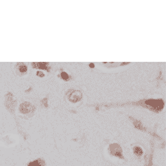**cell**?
Returning a JSON list of instances; mask_svg holds the SVG:
<instances>
[{
  "label": "cell",
  "mask_w": 166,
  "mask_h": 166,
  "mask_svg": "<svg viewBox=\"0 0 166 166\" xmlns=\"http://www.w3.org/2000/svg\"><path fill=\"white\" fill-rule=\"evenodd\" d=\"M134 152L135 154L138 156H141L143 154V150L140 147L137 146V147H135L134 148Z\"/></svg>",
  "instance_id": "3957f363"
},
{
  "label": "cell",
  "mask_w": 166,
  "mask_h": 166,
  "mask_svg": "<svg viewBox=\"0 0 166 166\" xmlns=\"http://www.w3.org/2000/svg\"><path fill=\"white\" fill-rule=\"evenodd\" d=\"M152 161L151 159H150L149 160H148V161L146 163V164L145 165V166H152Z\"/></svg>",
  "instance_id": "5b68a950"
},
{
  "label": "cell",
  "mask_w": 166,
  "mask_h": 166,
  "mask_svg": "<svg viewBox=\"0 0 166 166\" xmlns=\"http://www.w3.org/2000/svg\"><path fill=\"white\" fill-rule=\"evenodd\" d=\"M27 71V67L26 66H25L24 64H22V67L21 66L20 67V71L21 72H25Z\"/></svg>",
  "instance_id": "277c9868"
},
{
  "label": "cell",
  "mask_w": 166,
  "mask_h": 166,
  "mask_svg": "<svg viewBox=\"0 0 166 166\" xmlns=\"http://www.w3.org/2000/svg\"><path fill=\"white\" fill-rule=\"evenodd\" d=\"M28 166H44V161L40 160H34L30 162L28 164Z\"/></svg>",
  "instance_id": "7a4b0ae2"
},
{
  "label": "cell",
  "mask_w": 166,
  "mask_h": 166,
  "mask_svg": "<svg viewBox=\"0 0 166 166\" xmlns=\"http://www.w3.org/2000/svg\"><path fill=\"white\" fill-rule=\"evenodd\" d=\"M67 98L69 100L72 102H77L80 101L82 98V92L77 90H71L68 92Z\"/></svg>",
  "instance_id": "6da1fadb"
}]
</instances>
